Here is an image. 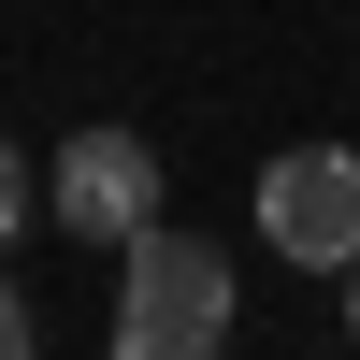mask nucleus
<instances>
[{
    "mask_svg": "<svg viewBox=\"0 0 360 360\" xmlns=\"http://www.w3.org/2000/svg\"><path fill=\"white\" fill-rule=\"evenodd\" d=\"M115 346H130V360H202V346H231V259L202 245V231L144 217V231H130V288H115Z\"/></svg>",
    "mask_w": 360,
    "mask_h": 360,
    "instance_id": "nucleus-1",
    "label": "nucleus"
},
{
    "mask_svg": "<svg viewBox=\"0 0 360 360\" xmlns=\"http://www.w3.org/2000/svg\"><path fill=\"white\" fill-rule=\"evenodd\" d=\"M44 217L72 231V245H115V259H130V231L159 217V144H144V130H72L58 173H44Z\"/></svg>",
    "mask_w": 360,
    "mask_h": 360,
    "instance_id": "nucleus-2",
    "label": "nucleus"
},
{
    "mask_svg": "<svg viewBox=\"0 0 360 360\" xmlns=\"http://www.w3.org/2000/svg\"><path fill=\"white\" fill-rule=\"evenodd\" d=\"M259 245L346 274L360 259V144H288V159L259 173Z\"/></svg>",
    "mask_w": 360,
    "mask_h": 360,
    "instance_id": "nucleus-3",
    "label": "nucleus"
},
{
    "mask_svg": "<svg viewBox=\"0 0 360 360\" xmlns=\"http://www.w3.org/2000/svg\"><path fill=\"white\" fill-rule=\"evenodd\" d=\"M0 360H29V288L0 274Z\"/></svg>",
    "mask_w": 360,
    "mask_h": 360,
    "instance_id": "nucleus-4",
    "label": "nucleus"
},
{
    "mask_svg": "<svg viewBox=\"0 0 360 360\" xmlns=\"http://www.w3.org/2000/svg\"><path fill=\"white\" fill-rule=\"evenodd\" d=\"M346 332H360V259H346Z\"/></svg>",
    "mask_w": 360,
    "mask_h": 360,
    "instance_id": "nucleus-5",
    "label": "nucleus"
},
{
    "mask_svg": "<svg viewBox=\"0 0 360 360\" xmlns=\"http://www.w3.org/2000/svg\"><path fill=\"white\" fill-rule=\"evenodd\" d=\"M0 217H15V173H0Z\"/></svg>",
    "mask_w": 360,
    "mask_h": 360,
    "instance_id": "nucleus-6",
    "label": "nucleus"
}]
</instances>
